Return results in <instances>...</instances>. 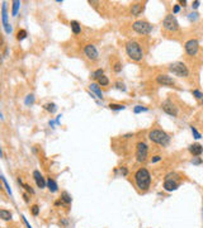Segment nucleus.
Instances as JSON below:
<instances>
[{
	"label": "nucleus",
	"mask_w": 203,
	"mask_h": 228,
	"mask_svg": "<svg viewBox=\"0 0 203 228\" xmlns=\"http://www.w3.org/2000/svg\"><path fill=\"white\" fill-rule=\"evenodd\" d=\"M61 202L65 203V204H70L71 203V197L69 195L67 191H62V193H61Z\"/></svg>",
	"instance_id": "21"
},
{
	"label": "nucleus",
	"mask_w": 203,
	"mask_h": 228,
	"mask_svg": "<svg viewBox=\"0 0 203 228\" xmlns=\"http://www.w3.org/2000/svg\"><path fill=\"white\" fill-rule=\"evenodd\" d=\"M22 219H23L24 224L27 226V228H32V227H31V224H29V223H28V221H27V218H26V217H22Z\"/></svg>",
	"instance_id": "43"
},
{
	"label": "nucleus",
	"mask_w": 203,
	"mask_h": 228,
	"mask_svg": "<svg viewBox=\"0 0 203 228\" xmlns=\"http://www.w3.org/2000/svg\"><path fill=\"white\" fill-rule=\"evenodd\" d=\"M98 84H99V85H102V86H107L108 84H109V79L105 75L100 76V77L98 79Z\"/></svg>",
	"instance_id": "24"
},
{
	"label": "nucleus",
	"mask_w": 203,
	"mask_h": 228,
	"mask_svg": "<svg viewBox=\"0 0 203 228\" xmlns=\"http://www.w3.org/2000/svg\"><path fill=\"white\" fill-rule=\"evenodd\" d=\"M178 183H177V180H165L164 181V189L166 191H174V190H177L178 189Z\"/></svg>",
	"instance_id": "15"
},
{
	"label": "nucleus",
	"mask_w": 203,
	"mask_h": 228,
	"mask_svg": "<svg viewBox=\"0 0 203 228\" xmlns=\"http://www.w3.org/2000/svg\"><path fill=\"white\" fill-rule=\"evenodd\" d=\"M142 10H144V4H142V3H135V4H132V6H131V13H132V15L137 17V15H140L142 13Z\"/></svg>",
	"instance_id": "16"
},
{
	"label": "nucleus",
	"mask_w": 203,
	"mask_h": 228,
	"mask_svg": "<svg viewBox=\"0 0 203 228\" xmlns=\"http://www.w3.org/2000/svg\"><path fill=\"white\" fill-rule=\"evenodd\" d=\"M135 181H136L137 188L141 191L149 190L150 184H151V175H150L149 170L145 169V167H141V169L137 170L135 174Z\"/></svg>",
	"instance_id": "1"
},
{
	"label": "nucleus",
	"mask_w": 203,
	"mask_h": 228,
	"mask_svg": "<svg viewBox=\"0 0 203 228\" xmlns=\"http://www.w3.org/2000/svg\"><path fill=\"white\" fill-rule=\"evenodd\" d=\"M179 10H180V5H174V9H173V13L174 14L179 13Z\"/></svg>",
	"instance_id": "41"
},
{
	"label": "nucleus",
	"mask_w": 203,
	"mask_h": 228,
	"mask_svg": "<svg viewBox=\"0 0 203 228\" xmlns=\"http://www.w3.org/2000/svg\"><path fill=\"white\" fill-rule=\"evenodd\" d=\"M1 181H3V184H4V186L6 188L8 193H9V194L11 195V190H10V188H9V185H8V183H6V180H5V178H4V176H1Z\"/></svg>",
	"instance_id": "35"
},
{
	"label": "nucleus",
	"mask_w": 203,
	"mask_h": 228,
	"mask_svg": "<svg viewBox=\"0 0 203 228\" xmlns=\"http://www.w3.org/2000/svg\"><path fill=\"white\" fill-rule=\"evenodd\" d=\"M33 103H34V95L29 94V95H28V98L26 99V104H27V105H29V104H33Z\"/></svg>",
	"instance_id": "30"
},
{
	"label": "nucleus",
	"mask_w": 203,
	"mask_h": 228,
	"mask_svg": "<svg viewBox=\"0 0 203 228\" xmlns=\"http://www.w3.org/2000/svg\"><path fill=\"white\" fill-rule=\"evenodd\" d=\"M199 1H198V0H196V1H193V4H192V6H193V9H197L198 6H199Z\"/></svg>",
	"instance_id": "42"
},
{
	"label": "nucleus",
	"mask_w": 203,
	"mask_h": 228,
	"mask_svg": "<svg viewBox=\"0 0 203 228\" xmlns=\"http://www.w3.org/2000/svg\"><path fill=\"white\" fill-rule=\"evenodd\" d=\"M31 212H32V214H33V215H38V213H39V207L38 205H32L31 207Z\"/></svg>",
	"instance_id": "31"
},
{
	"label": "nucleus",
	"mask_w": 203,
	"mask_h": 228,
	"mask_svg": "<svg viewBox=\"0 0 203 228\" xmlns=\"http://www.w3.org/2000/svg\"><path fill=\"white\" fill-rule=\"evenodd\" d=\"M70 27H71V31H72V33H74V34H79L80 32H81V26H80V23H79V22H76V21H71Z\"/></svg>",
	"instance_id": "18"
},
{
	"label": "nucleus",
	"mask_w": 203,
	"mask_h": 228,
	"mask_svg": "<svg viewBox=\"0 0 203 228\" xmlns=\"http://www.w3.org/2000/svg\"><path fill=\"white\" fill-rule=\"evenodd\" d=\"M162 27L166 32H177L179 29V23L174 17V14H168L162 21Z\"/></svg>",
	"instance_id": "6"
},
{
	"label": "nucleus",
	"mask_w": 203,
	"mask_h": 228,
	"mask_svg": "<svg viewBox=\"0 0 203 228\" xmlns=\"http://www.w3.org/2000/svg\"><path fill=\"white\" fill-rule=\"evenodd\" d=\"M116 86H117V87H118V89H119V90H123V91L126 90V86H124V84H123V82H121V81H118V82H116Z\"/></svg>",
	"instance_id": "37"
},
{
	"label": "nucleus",
	"mask_w": 203,
	"mask_h": 228,
	"mask_svg": "<svg viewBox=\"0 0 203 228\" xmlns=\"http://www.w3.org/2000/svg\"><path fill=\"white\" fill-rule=\"evenodd\" d=\"M47 188H48V190L51 191V193H56L57 191V184H56V181L54 179H48L47 180Z\"/></svg>",
	"instance_id": "19"
},
{
	"label": "nucleus",
	"mask_w": 203,
	"mask_h": 228,
	"mask_svg": "<svg viewBox=\"0 0 203 228\" xmlns=\"http://www.w3.org/2000/svg\"><path fill=\"white\" fill-rule=\"evenodd\" d=\"M113 70H114V72H121L122 65H121L119 62H116V63H114V67H113Z\"/></svg>",
	"instance_id": "33"
},
{
	"label": "nucleus",
	"mask_w": 203,
	"mask_h": 228,
	"mask_svg": "<svg viewBox=\"0 0 203 228\" xmlns=\"http://www.w3.org/2000/svg\"><path fill=\"white\" fill-rule=\"evenodd\" d=\"M121 174H122V175H124V176H126V175L128 174V170H127V167H121Z\"/></svg>",
	"instance_id": "40"
},
{
	"label": "nucleus",
	"mask_w": 203,
	"mask_h": 228,
	"mask_svg": "<svg viewBox=\"0 0 203 228\" xmlns=\"http://www.w3.org/2000/svg\"><path fill=\"white\" fill-rule=\"evenodd\" d=\"M149 139L154 143H157V145L161 146H166L169 145L170 142V137L166 132L161 131V129H152L149 132Z\"/></svg>",
	"instance_id": "3"
},
{
	"label": "nucleus",
	"mask_w": 203,
	"mask_h": 228,
	"mask_svg": "<svg viewBox=\"0 0 203 228\" xmlns=\"http://www.w3.org/2000/svg\"><path fill=\"white\" fill-rule=\"evenodd\" d=\"M11 213L9 210H6V209H0V218L3 219V221H5V222H8V221H10L11 219Z\"/></svg>",
	"instance_id": "20"
},
{
	"label": "nucleus",
	"mask_w": 203,
	"mask_h": 228,
	"mask_svg": "<svg viewBox=\"0 0 203 228\" xmlns=\"http://www.w3.org/2000/svg\"><path fill=\"white\" fill-rule=\"evenodd\" d=\"M156 82L160 84V85H162V86H173V85H175L174 79H172L168 75H162V74L156 76Z\"/></svg>",
	"instance_id": "11"
},
{
	"label": "nucleus",
	"mask_w": 203,
	"mask_h": 228,
	"mask_svg": "<svg viewBox=\"0 0 203 228\" xmlns=\"http://www.w3.org/2000/svg\"><path fill=\"white\" fill-rule=\"evenodd\" d=\"M161 109L165 112L166 114L172 115V117H177L178 115V108L175 107V104L170 100H165L161 104Z\"/></svg>",
	"instance_id": "10"
},
{
	"label": "nucleus",
	"mask_w": 203,
	"mask_h": 228,
	"mask_svg": "<svg viewBox=\"0 0 203 228\" xmlns=\"http://www.w3.org/2000/svg\"><path fill=\"white\" fill-rule=\"evenodd\" d=\"M160 160H161V156H160V155H155V156H152L151 162H152V163H155V162H159Z\"/></svg>",
	"instance_id": "36"
},
{
	"label": "nucleus",
	"mask_w": 203,
	"mask_h": 228,
	"mask_svg": "<svg viewBox=\"0 0 203 228\" xmlns=\"http://www.w3.org/2000/svg\"><path fill=\"white\" fill-rule=\"evenodd\" d=\"M184 48L189 56H196L198 53V50H199V43L197 39H189L188 42H185Z\"/></svg>",
	"instance_id": "8"
},
{
	"label": "nucleus",
	"mask_w": 203,
	"mask_h": 228,
	"mask_svg": "<svg viewBox=\"0 0 203 228\" xmlns=\"http://www.w3.org/2000/svg\"><path fill=\"white\" fill-rule=\"evenodd\" d=\"M190 131H192V133H193V136H194V138H196V139H199V138L202 137L201 133L197 131V128H196V127H193V126H192V127H190Z\"/></svg>",
	"instance_id": "29"
},
{
	"label": "nucleus",
	"mask_w": 203,
	"mask_h": 228,
	"mask_svg": "<svg viewBox=\"0 0 203 228\" xmlns=\"http://www.w3.org/2000/svg\"><path fill=\"white\" fill-rule=\"evenodd\" d=\"M44 109L47 112H50V113H55L57 107H56V104H54V103H47L46 105H44Z\"/></svg>",
	"instance_id": "23"
},
{
	"label": "nucleus",
	"mask_w": 203,
	"mask_h": 228,
	"mask_svg": "<svg viewBox=\"0 0 203 228\" xmlns=\"http://www.w3.org/2000/svg\"><path fill=\"white\" fill-rule=\"evenodd\" d=\"M149 156V147L145 142H139L136 146V160L137 162H145Z\"/></svg>",
	"instance_id": "7"
},
{
	"label": "nucleus",
	"mask_w": 203,
	"mask_h": 228,
	"mask_svg": "<svg viewBox=\"0 0 203 228\" xmlns=\"http://www.w3.org/2000/svg\"><path fill=\"white\" fill-rule=\"evenodd\" d=\"M189 152L192 153L193 156H201L202 155V152H203V146L199 145V143H193V145H190L189 146Z\"/></svg>",
	"instance_id": "14"
},
{
	"label": "nucleus",
	"mask_w": 203,
	"mask_h": 228,
	"mask_svg": "<svg viewBox=\"0 0 203 228\" xmlns=\"http://www.w3.org/2000/svg\"><path fill=\"white\" fill-rule=\"evenodd\" d=\"M132 29L139 34L146 36L150 34L152 32V26L146 21H136L135 23H132Z\"/></svg>",
	"instance_id": "5"
},
{
	"label": "nucleus",
	"mask_w": 203,
	"mask_h": 228,
	"mask_svg": "<svg viewBox=\"0 0 203 228\" xmlns=\"http://www.w3.org/2000/svg\"><path fill=\"white\" fill-rule=\"evenodd\" d=\"M133 112H135L136 114H139V113H141V112H147V108L142 107V105H136L135 108H133Z\"/></svg>",
	"instance_id": "27"
},
{
	"label": "nucleus",
	"mask_w": 203,
	"mask_h": 228,
	"mask_svg": "<svg viewBox=\"0 0 203 228\" xmlns=\"http://www.w3.org/2000/svg\"><path fill=\"white\" fill-rule=\"evenodd\" d=\"M23 198H24V200H26V203L29 202V197H28V194H23Z\"/></svg>",
	"instance_id": "44"
},
{
	"label": "nucleus",
	"mask_w": 203,
	"mask_h": 228,
	"mask_svg": "<svg viewBox=\"0 0 203 228\" xmlns=\"http://www.w3.org/2000/svg\"><path fill=\"white\" fill-rule=\"evenodd\" d=\"M26 37H27V31L26 29H19L17 32V39L18 41H23Z\"/></svg>",
	"instance_id": "25"
},
{
	"label": "nucleus",
	"mask_w": 203,
	"mask_h": 228,
	"mask_svg": "<svg viewBox=\"0 0 203 228\" xmlns=\"http://www.w3.org/2000/svg\"><path fill=\"white\" fill-rule=\"evenodd\" d=\"M124 105H123V104H109V109H111V110H123L124 109Z\"/></svg>",
	"instance_id": "26"
},
{
	"label": "nucleus",
	"mask_w": 203,
	"mask_h": 228,
	"mask_svg": "<svg viewBox=\"0 0 203 228\" xmlns=\"http://www.w3.org/2000/svg\"><path fill=\"white\" fill-rule=\"evenodd\" d=\"M1 15H3V26L5 28V32L9 34L11 32V27L9 23H8V11H6V4L5 3H3V6H1Z\"/></svg>",
	"instance_id": "13"
},
{
	"label": "nucleus",
	"mask_w": 203,
	"mask_h": 228,
	"mask_svg": "<svg viewBox=\"0 0 203 228\" xmlns=\"http://www.w3.org/2000/svg\"><path fill=\"white\" fill-rule=\"evenodd\" d=\"M126 53L133 61H141L144 57V51L141 48V45L136 41H128L126 43Z\"/></svg>",
	"instance_id": "2"
},
{
	"label": "nucleus",
	"mask_w": 203,
	"mask_h": 228,
	"mask_svg": "<svg viewBox=\"0 0 203 228\" xmlns=\"http://www.w3.org/2000/svg\"><path fill=\"white\" fill-rule=\"evenodd\" d=\"M13 9H11V15L13 17H15L17 15V13H18V10H19V6H20V1H18V0H14L13 3Z\"/></svg>",
	"instance_id": "22"
},
{
	"label": "nucleus",
	"mask_w": 203,
	"mask_h": 228,
	"mask_svg": "<svg viewBox=\"0 0 203 228\" xmlns=\"http://www.w3.org/2000/svg\"><path fill=\"white\" fill-rule=\"evenodd\" d=\"M192 163H193V165H201V163H202V158L198 157V156H197V157H193Z\"/></svg>",
	"instance_id": "34"
},
{
	"label": "nucleus",
	"mask_w": 203,
	"mask_h": 228,
	"mask_svg": "<svg viewBox=\"0 0 203 228\" xmlns=\"http://www.w3.org/2000/svg\"><path fill=\"white\" fill-rule=\"evenodd\" d=\"M84 53L85 56L90 60V61H96L99 58V52L96 50V47L94 45H86L84 48Z\"/></svg>",
	"instance_id": "9"
},
{
	"label": "nucleus",
	"mask_w": 203,
	"mask_h": 228,
	"mask_svg": "<svg viewBox=\"0 0 203 228\" xmlns=\"http://www.w3.org/2000/svg\"><path fill=\"white\" fill-rule=\"evenodd\" d=\"M192 94H193V97H196L197 99H203V94L199 90H192Z\"/></svg>",
	"instance_id": "32"
},
{
	"label": "nucleus",
	"mask_w": 203,
	"mask_h": 228,
	"mask_svg": "<svg viewBox=\"0 0 203 228\" xmlns=\"http://www.w3.org/2000/svg\"><path fill=\"white\" fill-rule=\"evenodd\" d=\"M180 5H183V6H187V1H185V0H182V1H180Z\"/></svg>",
	"instance_id": "45"
},
{
	"label": "nucleus",
	"mask_w": 203,
	"mask_h": 228,
	"mask_svg": "<svg viewBox=\"0 0 203 228\" xmlns=\"http://www.w3.org/2000/svg\"><path fill=\"white\" fill-rule=\"evenodd\" d=\"M33 179H34V181H36V184H37V186L39 188V189H44V188L47 186V181L44 180L42 174H41L38 170L33 171Z\"/></svg>",
	"instance_id": "12"
},
{
	"label": "nucleus",
	"mask_w": 203,
	"mask_h": 228,
	"mask_svg": "<svg viewBox=\"0 0 203 228\" xmlns=\"http://www.w3.org/2000/svg\"><path fill=\"white\" fill-rule=\"evenodd\" d=\"M103 75H104V71L102 70V69H98V70H96L94 74L91 75V77H93V79H96V80H98V79L100 77V76H103Z\"/></svg>",
	"instance_id": "28"
},
{
	"label": "nucleus",
	"mask_w": 203,
	"mask_h": 228,
	"mask_svg": "<svg viewBox=\"0 0 203 228\" xmlns=\"http://www.w3.org/2000/svg\"><path fill=\"white\" fill-rule=\"evenodd\" d=\"M23 186H24V188H26V190L28 191V193H31V194H33V193H34V190H33V189H32V188H31L29 185H28V184H26V185H23Z\"/></svg>",
	"instance_id": "39"
},
{
	"label": "nucleus",
	"mask_w": 203,
	"mask_h": 228,
	"mask_svg": "<svg viewBox=\"0 0 203 228\" xmlns=\"http://www.w3.org/2000/svg\"><path fill=\"white\" fill-rule=\"evenodd\" d=\"M168 69L173 75L178 76V77H188L189 76V69L184 62H174Z\"/></svg>",
	"instance_id": "4"
},
{
	"label": "nucleus",
	"mask_w": 203,
	"mask_h": 228,
	"mask_svg": "<svg viewBox=\"0 0 203 228\" xmlns=\"http://www.w3.org/2000/svg\"><path fill=\"white\" fill-rule=\"evenodd\" d=\"M189 19H190V21H197V19H198V14L197 13H190L189 14Z\"/></svg>",
	"instance_id": "38"
},
{
	"label": "nucleus",
	"mask_w": 203,
	"mask_h": 228,
	"mask_svg": "<svg viewBox=\"0 0 203 228\" xmlns=\"http://www.w3.org/2000/svg\"><path fill=\"white\" fill-rule=\"evenodd\" d=\"M89 87H90V90L93 91V93L96 94V97H98L99 99H103V93H102V89H100V85H99V84L91 82L90 85H89Z\"/></svg>",
	"instance_id": "17"
}]
</instances>
